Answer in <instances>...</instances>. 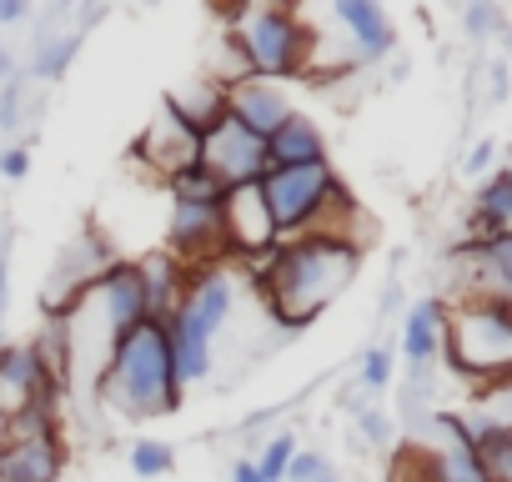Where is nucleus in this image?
Returning a JSON list of instances; mask_svg holds the SVG:
<instances>
[{
  "label": "nucleus",
  "instance_id": "nucleus-1",
  "mask_svg": "<svg viewBox=\"0 0 512 482\" xmlns=\"http://www.w3.org/2000/svg\"><path fill=\"white\" fill-rule=\"evenodd\" d=\"M256 287L267 292V307L272 317L287 327V332H302L307 322H317L362 272V247L347 236H297V241H282V247L256 262Z\"/></svg>",
  "mask_w": 512,
  "mask_h": 482
},
{
  "label": "nucleus",
  "instance_id": "nucleus-2",
  "mask_svg": "<svg viewBox=\"0 0 512 482\" xmlns=\"http://www.w3.org/2000/svg\"><path fill=\"white\" fill-rule=\"evenodd\" d=\"M96 397L131 417V422H151V417H171L181 407V382H176V367H171V347H166V327L161 322H141L131 327L106 367H101V382H96Z\"/></svg>",
  "mask_w": 512,
  "mask_h": 482
},
{
  "label": "nucleus",
  "instance_id": "nucleus-3",
  "mask_svg": "<svg viewBox=\"0 0 512 482\" xmlns=\"http://www.w3.org/2000/svg\"><path fill=\"white\" fill-rule=\"evenodd\" d=\"M226 41L241 51L246 76L292 81L317 66V31L297 6H236L226 11Z\"/></svg>",
  "mask_w": 512,
  "mask_h": 482
},
{
  "label": "nucleus",
  "instance_id": "nucleus-4",
  "mask_svg": "<svg viewBox=\"0 0 512 482\" xmlns=\"http://www.w3.org/2000/svg\"><path fill=\"white\" fill-rule=\"evenodd\" d=\"M442 357L472 387H492L512 377V307L497 302H447Z\"/></svg>",
  "mask_w": 512,
  "mask_h": 482
},
{
  "label": "nucleus",
  "instance_id": "nucleus-5",
  "mask_svg": "<svg viewBox=\"0 0 512 482\" xmlns=\"http://www.w3.org/2000/svg\"><path fill=\"white\" fill-rule=\"evenodd\" d=\"M452 272H457V302L512 307V231L457 241Z\"/></svg>",
  "mask_w": 512,
  "mask_h": 482
},
{
  "label": "nucleus",
  "instance_id": "nucleus-6",
  "mask_svg": "<svg viewBox=\"0 0 512 482\" xmlns=\"http://www.w3.org/2000/svg\"><path fill=\"white\" fill-rule=\"evenodd\" d=\"M161 252L171 262H181L186 272L201 267H226V231H221V206H186L171 201L166 206V231H161Z\"/></svg>",
  "mask_w": 512,
  "mask_h": 482
},
{
  "label": "nucleus",
  "instance_id": "nucleus-7",
  "mask_svg": "<svg viewBox=\"0 0 512 482\" xmlns=\"http://www.w3.org/2000/svg\"><path fill=\"white\" fill-rule=\"evenodd\" d=\"M221 231H226V262H241V267L267 262L282 247V236L272 226V211L262 201V186L226 191V201H221Z\"/></svg>",
  "mask_w": 512,
  "mask_h": 482
},
{
  "label": "nucleus",
  "instance_id": "nucleus-8",
  "mask_svg": "<svg viewBox=\"0 0 512 482\" xmlns=\"http://www.w3.org/2000/svg\"><path fill=\"white\" fill-rule=\"evenodd\" d=\"M126 161H131L136 171H146L156 186H166L171 176H181L186 166H196V161H201V136H196V131H186L166 106H156V116L146 121V131L131 141Z\"/></svg>",
  "mask_w": 512,
  "mask_h": 482
},
{
  "label": "nucleus",
  "instance_id": "nucleus-9",
  "mask_svg": "<svg viewBox=\"0 0 512 482\" xmlns=\"http://www.w3.org/2000/svg\"><path fill=\"white\" fill-rule=\"evenodd\" d=\"M201 166H206L226 191H236V186H256V181L267 176V141H262V136H251L246 126H236V121L226 116L216 131L201 136Z\"/></svg>",
  "mask_w": 512,
  "mask_h": 482
},
{
  "label": "nucleus",
  "instance_id": "nucleus-10",
  "mask_svg": "<svg viewBox=\"0 0 512 482\" xmlns=\"http://www.w3.org/2000/svg\"><path fill=\"white\" fill-rule=\"evenodd\" d=\"M116 262V247L111 241H101L96 231H86L81 241H71V247L61 252V262H56V272H51V287H46V312L51 317H61V312H71L76 307V297L106 272Z\"/></svg>",
  "mask_w": 512,
  "mask_h": 482
},
{
  "label": "nucleus",
  "instance_id": "nucleus-11",
  "mask_svg": "<svg viewBox=\"0 0 512 482\" xmlns=\"http://www.w3.org/2000/svg\"><path fill=\"white\" fill-rule=\"evenodd\" d=\"M61 387L46 372V362L36 357L31 342H6L0 347V412H26L36 402H56Z\"/></svg>",
  "mask_w": 512,
  "mask_h": 482
},
{
  "label": "nucleus",
  "instance_id": "nucleus-12",
  "mask_svg": "<svg viewBox=\"0 0 512 482\" xmlns=\"http://www.w3.org/2000/svg\"><path fill=\"white\" fill-rule=\"evenodd\" d=\"M292 111H297V106H292V96H287L282 81L246 76V81L226 86V116H231L236 126H246L251 136H262V141H272L277 126H282Z\"/></svg>",
  "mask_w": 512,
  "mask_h": 482
},
{
  "label": "nucleus",
  "instance_id": "nucleus-13",
  "mask_svg": "<svg viewBox=\"0 0 512 482\" xmlns=\"http://www.w3.org/2000/svg\"><path fill=\"white\" fill-rule=\"evenodd\" d=\"M332 21L347 31V41H352V66H367V61H382V56H392V46H397V26H392V16L377 6V0H332Z\"/></svg>",
  "mask_w": 512,
  "mask_h": 482
},
{
  "label": "nucleus",
  "instance_id": "nucleus-14",
  "mask_svg": "<svg viewBox=\"0 0 512 482\" xmlns=\"http://www.w3.org/2000/svg\"><path fill=\"white\" fill-rule=\"evenodd\" d=\"M176 312H181V317H191V322L216 342V337H221V327H226V322H231V312H236V282H231V272H226V267H201V272H191Z\"/></svg>",
  "mask_w": 512,
  "mask_h": 482
},
{
  "label": "nucleus",
  "instance_id": "nucleus-15",
  "mask_svg": "<svg viewBox=\"0 0 512 482\" xmlns=\"http://www.w3.org/2000/svg\"><path fill=\"white\" fill-rule=\"evenodd\" d=\"M66 442L61 437H6L0 442V482H61Z\"/></svg>",
  "mask_w": 512,
  "mask_h": 482
},
{
  "label": "nucleus",
  "instance_id": "nucleus-16",
  "mask_svg": "<svg viewBox=\"0 0 512 482\" xmlns=\"http://www.w3.org/2000/svg\"><path fill=\"white\" fill-rule=\"evenodd\" d=\"M161 106H166L186 131L206 136V131H216V126L226 121V86L201 71V76H191L186 86H171V91L161 96Z\"/></svg>",
  "mask_w": 512,
  "mask_h": 482
},
{
  "label": "nucleus",
  "instance_id": "nucleus-17",
  "mask_svg": "<svg viewBox=\"0 0 512 482\" xmlns=\"http://www.w3.org/2000/svg\"><path fill=\"white\" fill-rule=\"evenodd\" d=\"M442 332H447V302L442 297L412 302V312L402 317V357L412 372H427L442 357Z\"/></svg>",
  "mask_w": 512,
  "mask_h": 482
},
{
  "label": "nucleus",
  "instance_id": "nucleus-18",
  "mask_svg": "<svg viewBox=\"0 0 512 482\" xmlns=\"http://www.w3.org/2000/svg\"><path fill=\"white\" fill-rule=\"evenodd\" d=\"M166 347H171V367H176V382H181V392L186 387H196V382H206L211 377V367H216V342L191 322V317H181V312H171L166 322Z\"/></svg>",
  "mask_w": 512,
  "mask_h": 482
},
{
  "label": "nucleus",
  "instance_id": "nucleus-19",
  "mask_svg": "<svg viewBox=\"0 0 512 482\" xmlns=\"http://www.w3.org/2000/svg\"><path fill=\"white\" fill-rule=\"evenodd\" d=\"M312 161H327V136L322 126L307 116V111H292L277 136L267 141V171H287V166H312Z\"/></svg>",
  "mask_w": 512,
  "mask_h": 482
},
{
  "label": "nucleus",
  "instance_id": "nucleus-20",
  "mask_svg": "<svg viewBox=\"0 0 512 482\" xmlns=\"http://www.w3.org/2000/svg\"><path fill=\"white\" fill-rule=\"evenodd\" d=\"M136 272H141V292H146V317L151 322H166L181 307V292H186V277L191 272L181 262H171L161 247L146 252V257H136Z\"/></svg>",
  "mask_w": 512,
  "mask_h": 482
},
{
  "label": "nucleus",
  "instance_id": "nucleus-21",
  "mask_svg": "<svg viewBox=\"0 0 512 482\" xmlns=\"http://www.w3.org/2000/svg\"><path fill=\"white\" fill-rule=\"evenodd\" d=\"M497 231H512V181L502 171L487 176L472 196V236H497Z\"/></svg>",
  "mask_w": 512,
  "mask_h": 482
},
{
  "label": "nucleus",
  "instance_id": "nucleus-22",
  "mask_svg": "<svg viewBox=\"0 0 512 482\" xmlns=\"http://www.w3.org/2000/svg\"><path fill=\"white\" fill-rule=\"evenodd\" d=\"M487 482H512V427H467Z\"/></svg>",
  "mask_w": 512,
  "mask_h": 482
},
{
  "label": "nucleus",
  "instance_id": "nucleus-23",
  "mask_svg": "<svg viewBox=\"0 0 512 482\" xmlns=\"http://www.w3.org/2000/svg\"><path fill=\"white\" fill-rule=\"evenodd\" d=\"M161 191H166V201H186V206H221V201H226V186H221L201 161L186 166L181 176H171Z\"/></svg>",
  "mask_w": 512,
  "mask_h": 482
},
{
  "label": "nucleus",
  "instance_id": "nucleus-24",
  "mask_svg": "<svg viewBox=\"0 0 512 482\" xmlns=\"http://www.w3.org/2000/svg\"><path fill=\"white\" fill-rule=\"evenodd\" d=\"M81 31H66V36H41L36 41V51H31V71L41 76V81H61V71L76 61V51H81Z\"/></svg>",
  "mask_w": 512,
  "mask_h": 482
},
{
  "label": "nucleus",
  "instance_id": "nucleus-25",
  "mask_svg": "<svg viewBox=\"0 0 512 482\" xmlns=\"http://www.w3.org/2000/svg\"><path fill=\"white\" fill-rule=\"evenodd\" d=\"M297 452H302V442L292 432H272L262 442V457H251V462H256V472H262L267 482H287V467H292Z\"/></svg>",
  "mask_w": 512,
  "mask_h": 482
},
{
  "label": "nucleus",
  "instance_id": "nucleus-26",
  "mask_svg": "<svg viewBox=\"0 0 512 482\" xmlns=\"http://www.w3.org/2000/svg\"><path fill=\"white\" fill-rule=\"evenodd\" d=\"M171 467H176L171 442H156V437H136V442H131V472H136V477L156 482V477H166Z\"/></svg>",
  "mask_w": 512,
  "mask_h": 482
},
{
  "label": "nucleus",
  "instance_id": "nucleus-27",
  "mask_svg": "<svg viewBox=\"0 0 512 482\" xmlns=\"http://www.w3.org/2000/svg\"><path fill=\"white\" fill-rule=\"evenodd\" d=\"M392 377H397V352L392 347H367L362 362H357V382L367 392H382V387H392Z\"/></svg>",
  "mask_w": 512,
  "mask_h": 482
},
{
  "label": "nucleus",
  "instance_id": "nucleus-28",
  "mask_svg": "<svg viewBox=\"0 0 512 482\" xmlns=\"http://www.w3.org/2000/svg\"><path fill=\"white\" fill-rule=\"evenodd\" d=\"M21 96H26V76L0 81V131H16L21 126Z\"/></svg>",
  "mask_w": 512,
  "mask_h": 482
},
{
  "label": "nucleus",
  "instance_id": "nucleus-29",
  "mask_svg": "<svg viewBox=\"0 0 512 482\" xmlns=\"http://www.w3.org/2000/svg\"><path fill=\"white\" fill-rule=\"evenodd\" d=\"M322 472H332V457L317 452V447H302V452L292 457V467H287V482H317Z\"/></svg>",
  "mask_w": 512,
  "mask_h": 482
},
{
  "label": "nucleus",
  "instance_id": "nucleus-30",
  "mask_svg": "<svg viewBox=\"0 0 512 482\" xmlns=\"http://www.w3.org/2000/svg\"><path fill=\"white\" fill-rule=\"evenodd\" d=\"M357 432H362V442L387 447V442H392V417L377 412V407H357Z\"/></svg>",
  "mask_w": 512,
  "mask_h": 482
},
{
  "label": "nucleus",
  "instance_id": "nucleus-31",
  "mask_svg": "<svg viewBox=\"0 0 512 482\" xmlns=\"http://www.w3.org/2000/svg\"><path fill=\"white\" fill-rule=\"evenodd\" d=\"M462 26H467V36L487 41V36L502 31V11H497V6H467V11H462Z\"/></svg>",
  "mask_w": 512,
  "mask_h": 482
},
{
  "label": "nucleus",
  "instance_id": "nucleus-32",
  "mask_svg": "<svg viewBox=\"0 0 512 482\" xmlns=\"http://www.w3.org/2000/svg\"><path fill=\"white\" fill-rule=\"evenodd\" d=\"M26 171H31V146H26V141L0 151V176H6V181H21Z\"/></svg>",
  "mask_w": 512,
  "mask_h": 482
},
{
  "label": "nucleus",
  "instance_id": "nucleus-33",
  "mask_svg": "<svg viewBox=\"0 0 512 482\" xmlns=\"http://www.w3.org/2000/svg\"><path fill=\"white\" fill-rule=\"evenodd\" d=\"M492 156H497V146H492V141H477V146L467 151L462 171H467V176H487V171H492Z\"/></svg>",
  "mask_w": 512,
  "mask_h": 482
},
{
  "label": "nucleus",
  "instance_id": "nucleus-34",
  "mask_svg": "<svg viewBox=\"0 0 512 482\" xmlns=\"http://www.w3.org/2000/svg\"><path fill=\"white\" fill-rule=\"evenodd\" d=\"M6 302H11V247L0 241V327H6Z\"/></svg>",
  "mask_w": 512,
  "mask_h": 482
},
{
  "label": "nucleus",
  "instance_id": "nucleus-35",
  "mask_svg": "<svg viewBox=\"0 0 512 482\" xmlns=\"http://www.w3.org/2000/svg\"><path fill=\"white\" fill-rule=\"evenodd\" d=\"M26 16H31L26 0H0V26H21Z\"/></svg>",
  "mask_w": 512,
  "mask_h": 482
},
{
  "label": "nucleus",
  "instance_id": "nucleus-36",
  "mask_svg": "<svg viewBox=\"0 0 512 482\" xmlns=\"http://www.w3.org/2000/svg\"><path fill=\"white\" fill-rule=\"evenodd\" d=\"M226 477H231V482H267V477H262V472H256V462H251V457H236V462H231V472H226Z\"/></svg>",
  "mask_w": 512,
  "mask_h": 482
},
{
  "label": "nucleus",
  "instance_id": "nucleus-37",
  "mask_svg": "<svg viewBox=\"0 0 512 482\" xmlns=\"http://www.w3.org/2000/svg\"><path fill=\"white\" fill-rule=\"evenodd\" d=\"M492 101H507V66H492Z\"/></svg>",
  "mask_w": 512,
  "mask_h": 482
},
{
  "label": "nucleus",
  "instance_id": "nucleus-38",
  "mask_svg": "<svg viewBox=\"0 0 512 482\" xmlns=\"http://www.w3.org/2000/svg\"><path fill=\"white\" fill-rule=\"evenodd\" d=\"M0 81H11V56H6V46H0Z\"/></svg>",
  "mask_w": 512,
  "mask_h": 482
},
{
  "label": "nucleus",
  "instance_id": "nucleus-39",
  "mask_svg": "<svg viewBox=\"0 0 512 482\" xmlns=\"http://www.w3.org/2000/svg\"><path fill=\"white\" fill-rule=\"evenodd\" d=\"M317 482H347V477H342V472H337V467H332V472H322V477H317Z\"/></svg>",
  "mask_w": 512,
  "mask_h": 482
},
{
  "label": "nucleus",
  "instance_id": "nucleus-40",
  "mask_svg": "<svg viewBox=\"0 0 512 482\" xmlns=\"http://www.w3.org/2000/svg\"><path fill=\"white\" fill-rule=\"evenodd\" d=\"M502 176H507V181H512V156H507V166H502Z\"/></svg>",
  "mask_w": 512,
  "mask_h": 482
},
{
  "label": "nucleus",
  "instance_id": "nucleus-41",
  "mask_svg": "<svg viewBox=\"0 0 512 482\" xmlns=\"http://www.w3.org/2000/svg\"><path fill=\"white\" fill-rule=\"evenodd\" d=\"M0 437H6V412H0Z\"/></svg>",
  "mask_w": 512,
  "mask_h": 482
},
{
  "label": "nucleus",
  "instance_id": "nucleus-42",
  "mask_svg": "<svg viewBox=\"0 0 512 482\" xmlns=\"http://www.w3.org/2000/svg\"><path fill=\"white\" fill-rule=\"evenodd\" d=\"M0 347H6V342H0Z\"/></svg>",
  "mask_w": 512,
  "mask_h": 482
}]
</instances>
